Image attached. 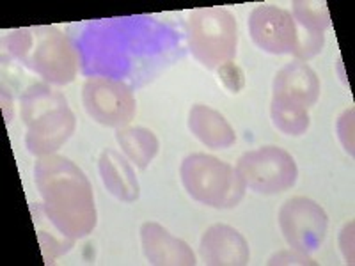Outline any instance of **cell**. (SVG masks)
<instances>
[{
  "mask_svg": "<svg viewBox=\"0 0 355 266\" xmlns=\"http://www.w3.org/2000/svg\"><path fill=\"white\" fill-rule=\"evenodd\" d=\"M190 53L208 69L233 62L239 48V24L226 8H199L189 12L185 24Z\"/></svg>",
  "mask_w": 355,
  "mask_h": 266,
  "instance_id": "5b68a950",
  "label": "cell"
},
{
  "mask_svg": "<svg viewBox=\"0 0 355 266\" xmlns=\"http://www.w3.org/2000/svg\"><path fill=\"white\" fill-rule=\"evenodd\" d=\"M247 25L250 39L259 50L272 55L293 53L299 27L290 11L270 4L258 6L250 11Z\"/></svg>",
  "mask_w": 355,
  "mask_h": 266,
  "instance_id": "9c48e42d",
  "label": "cell"
},
{
  "mask_svg": "<svg viewBox=\"0 0 355 266\" xmlns=\"http://www.w3.org/2000/svg\"><path fill=\"white\" fill-rule=\"evenodd\" d=\"M8 50L46 84H71L80 68V55L71 37L55 27H24L8 36Z\"/></svg>",
  "mask_w": 355,
  "mask_h": 266,
  "instance_id": "7a4b0ae2",
  "label": "cell"
},
{
  "mask_svg": "<svg viewBox=\"0 0 355 266\" xmlns=\"http://www.w3.org/2000/svg\"><path fill=\"white\" fill-rule=\"evenodd\" d=\"M82 103L93 121L109 128H125L137 112L133 91L121 80L91 77L82 87Z\"/></svg>",
  "mask_w": 355,
  "mask_h": 266,
  "instance_id": "52a82bcc",
  "label": "cell"
},
{
  "mask_svg": "<svg viewBox=\"0 0 355 266\" xmlns=\"http://www.w3.org/2000/svg\"><path fill=\"white\" fill-rule=\"evenodd\" d=\"M339 245L348 265H354V220L347 222L339 236Z\"/></svg>",
  "mask_w": 355,
  "mask_h": 266,
  "instance_id": "603a6c76",
  "label": "cell"
},
{
  "mask_svg": "<svg viewBox=\"0 0 355 266\" xmlns=\"http://www.w3.org/2000/svg\"><path fill=\"white\" fill-rule=\"evenodd\" d=\"M354 119H355V109L350 107V109L345 110L341 114V117L338 119V125H336V130H338V137L343 144L345 151H347L350 157H354Z\"/></svg>",
  "mask_w": 355,
  "mask_h": 266,
  "instance_id": "d6986e66",
  "label": "cell"
},
{
  "mask_svg": "<svg viewBox=\"0 0 355 266\" xmlns=\"http://www.w3.org/2000/svg\"><path fill=\"white\" fill-rule=\"evenodd\" d=\"M277 220L288 245L306 254L318 250L327 236V213L309 197H291L284 202Z\"/></svg>",
  "mask_w": 355,
  "mask_h": 266,
  "instance_id": "ba28073f",
  "label": "cell"
},
{
  "mask_svg": "<svg viewBox=\"0 0 355 266\" xmlns=\"http://www.w3.org/2000/svg\"><path fill=\"white\" fill-rule=\"evenodd\" d=\"M183 188L196 202L217 210L239 206L247 185L239 170L211 154H189L180 167Z\"/></svg>",
  "mask_w": 355,
  "mask_h": 266,
  "instance_id": "277c9868",
  "label": "cell"
},
{
  "mask_svg": "<svg viewBox=\"0 0 355 266\" xmlns=\"http://www.w3.org/2000/svg\"><path fill=\"white\" fill-rule=\"evenodd\" d=\"M323 44H325V33H309V30H304V28L299 27L297 46H295L291 55L297 61L307 62L322 52Z\"/></svg>",
  "mask_w": 355,
  "mask_h": 266,
  "instance_id": "ac0fdd59",
  "label": "cell"
},
{
  "mask_svg": "<svg viewBox=\"0 0 355 266\" xmlns=\"http://www.w3.org/2000/svg\"><path fill=\"white\" fill-rule=\"evenodd\" d=\"M141 245L150 265L194 266L196 254L189 243L176 238L158 222H144L141 226Z\"/></svg>",
  "mask_w": 355,
  "mask_h": 266,
  "instance_id": "8fae6325",
  "label": "cell"
},
{
  "mask_svg": "<svg viewBox=\"0 0 355 266\" xmlns=\"http://www.w3.org/2000/svg\"><path fill=\"white\" fill-rule=\"evenodd\" d=\"M270 117L275 128L290 137H300L311 125L306 107L284 96H272Z\"/></svg>",
  "mask_w": 355,
  "mask_h": 266,
  "instance_id": "2e32d148",
  "label": "cell"
},
{
  "mask_svg": "<svg viewBox=\"0 0 355 266\" xmlns=\"http://www.w3.org/2000/svg\"><path fill=\"white\" fill-rule=\"evenodd\" d=\"M189 130L199 142L210 150H227L236 142V133L226 117L208 105H192L189 112Z\"/></svg>",
  "mask_w": 355,
  "mask_h": 266,
  "instance_id": "5bb4252c",
  "label": "cell"
},
{
  "mask_svg": "<svg viewBox=\"0 0 355 266\" xmlns=\"http://www.w3.org/2000/svg\"><path fill=\"white\" fill-rule=\"evenodd\" d=\"M217 71L222 84L226 85L231 93H239L240 89L243 87V82H245V78H243V71L239 68V66L234 64V62H227V64L220 66Z\"/></svg>",
  "mask_w": 355,
  "mask_h": 266,
  "instance_id": "7402d4cb",
  "label": "cell"
},
{
  "mask_svg": "<svg viewBox=\"0 0 355 266\" xmlns=\"http://www.w3.org/2000/svg\"><path fill=\"white\" fill-rule=\"evenodd\" d=\"M297 27L309 33H325L331 27V15L325 2L318 0H297L291 11Z\"/></svg>",
  "mask_w": 355,
  "mask_h": 266,
  "instance_id": "e0dca14e",
  "label": "cell"
},
{
  "mask_svg": "<svg viewBox=\"0 0 355 266\" xmlns=\"http://www.w3.org/2000/svg\"><path fill=\"white\" fill-rule=\"evenodd\" d=\"M116 141L121 153L132 161V166L146 170L160 150V142L151 130L144 126H125L116 130Z\"/></svg>",
  "mask_w": 355,
  "mask_h": 266,
  "instance_id": "9a60e30c",
  "label": "cell"
},
{
  "mask_svg": "<svg viewBox=\"0 0 355 266\" xmlns=\"http://www.w3.org/2000/svg\"><path fill=\"white\" fill-rule=\"evenodd\" d=\"M20 103L21 119L27 126L25 145L34 157L55 154L75 133L77 117L66 98L49 85H31L21 94Z\"/></svg>",
  "mask_w": 355,
  "mask_h": 266,
  "instance_id": "3957f363",
  "label": "cell"
},
{
  "mask_svg": "<svg viewBox=\"0 0 355 266\" xmlns=\"http://www.w3.org/2000/svg\"><path fill=\"white\" fill-rule=\"evenodd\" d=\"M34 183L57 233L75 242L93 233L98 224L93 186L75 161L61 154L37 158Z\"/></svg>",
  "mask_w": 355,
  "mask_h": 266,
  "instance_id": "6da1fadb",
  "label": "cell"
},
{
  "mask_svg": "<svg viewBox=\"0 0 355 266\" xmlns=\"http://www.w3.org/2000/svg\"><path fill=\"white\" fill-rule=\"evenodd\" d=\"M266 265H279V266H290V265H316V261L313 258H311L309 254H306V252H300V250H295V249H286V250H281V252H277V254L272 256L268 261H266Z\"/></svg>",
  "mask_w": 355,
  "mask_h": 266,
  "instance_id": "44dd1931",
  "label": "cell"
},
{
  "mask_svg": "<svg viewBox=\"0 0 355 266\" xmlns=\"http://www.w3.org/2000/svg\"><path fill=\"white\" fill-rule=\"evenodd\" d=\"M234 169L239 170L247 188L263 195L286 192L299 179L295 158L277 145H263L247 151L239 158Z\"/></svg>",
  "mask_w": 355,
  "mask_h": 266,
  "instance_id": "8992f818",
  "label": "cell"
},
{
  "mask_svg": "<svg viewBox=\"0 0 355 266\" xmlns=\"http://www.w3.org/2000/svg\"><path fill=\"white\" fill-rule=\"evenodd\" d=\"M199 254L208 266H243L250 261L245 236L226 224H215L202 233Z\"/></svg>",
  "mask_w": 355,
  "mask_h": 266,
  "instance_id": "30bf717a",
  "label": "cell"
},
{
  "mask_svg": "<svg viewBox=\"0 0 355 266\" xmlns=\"http://www.w3.org/2000/svg\"><path fill=\"white\" fill-rule=\"evenodd\" d=\"M98 170L105 188L123 202H135L141 195V185L132 161L119 151L105 148L98 158Z\"/></svg>",
  "mask_w": 355,
  "mask_h": 266,
  "instance_id": "7c38bea8",
  "label": "cell"
},
{
  "mask_svg": "<svg viewBox=\"0 0 355 266\" xmlns=\"http://www.w3.org/2000/svg\"><path fill=\"white\" fill-rule=\"evenodd\" d=\"M40 243L41 250H43L44 261L52 263L55 258H59V256H62L64 252H68L73 247V243H75V240L62 238L61 242H57L53 236H49V234H44V231H40Z\"/></svg>",
  "mask_w": 355,
  "mask_h": 266,
  "instance_id": "ffe728a7",
  "label": "cell"
},
{
  "mask_svg": "<svg viewBox=\"0 0 355 266\" xmlns=\"http://www.w3.org/2000/svg\"><path fill=\"white\" fill-rule=\"evenodd\" d=\"M274 96H284L297 101L306 109L320 98V78L307 62L295 61L279 69L274 78Z\"/></svg>",
  "mask_w": 355,
  "mask_h": 266,
  "instance_id": "4fadbf2b",
  "label": "cell"
}]
</instances>
